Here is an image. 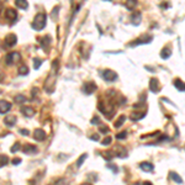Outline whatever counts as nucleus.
<instances>
[{"instance_id": "obj_1", "label": "nucleus", "mask_w": 185, "mask_h": 185, "mask_svg": "<svg viewBox=\"0 0 185 185\" xmlns=\"http://www.w3.org/2000/svg\"><path fill=\"white\" fill-rule=\"evenodd\" d=\"M57 68H58V62L56 61L52 64V69L51 73L48 74L46 82H45V90L47 93H53L55 90V85H56V77H57Z\"/></svg>"}, {"instance_id": "obj_2", "label": "nucleus", "mask_w": 185, "mask_h": 185, "mask_svg": "<svg viewBox=\"0 0 185 185\" xmlns=\"http://www.w3.org/2000/svg\"><path fill=\"white\" fill-rule=\"evenodd\" d=\"M46 20H47V15L45 12H38L32 22V29H35L36 31H41L42 29H45L46 26Z\"/></svg>"}, {"instance_id": "obj_3", "label": "nucleus", "mask_w": 185, "mask_h": 185, "mask_svg": "<svg viewBox=\"0 0 185 185\" xmlns=\"http://www.w3.org/2000/svg\"><path fill=\"white\" fill-rule=\"evenodd\" d=\"M152 40H153V36L152 35H143V36L138 37L137 40H135L133 42L128 43V46L130 47H135V46H138V45H142V43L146 45V43H149Z\"/></svg>"}, {"instance_id": "obj_4", "label": "nucleus", "mask_w": 185, "mask_h": 185, "mask_svg": "<svg viewBox=\"0 0 185 185\" xmlns=\"http://www.w3.org/2000/svg\"><path fill=\"white\" fill-rule=\"evenodd\" d=\"M21 59V56H20V53L19 52H10L9 55H6V57H5V62H6V64H14V63H16V62H19Z\"/></svg>"}, {"instance_id": "obj_5", "label": "nucleus", "mask_w": 185, "mask_h": 185, "mask_svg": "<svg viewBox=\"0 0 185 185\" xmlns=\"http://www.w3.org/2000/svg\"><path fill=\"white\" fill-rule=\"evenodd\" d=\"M96 84L94 83V82H87V83H84L83 84V88H82V90L84 94H87V95H90L93 93L96 90Z\"/></svg>"}, {"instance_id": "obj_6", "label": "nucleus", "mask_w": 185, "mask_h": 185, "mask_svg": "<svg viewBox=\"0 0 185 185\" xmlns=\"http://www.w3.org/2000/svg\"><path fill=\"white\" fill-rule=\"evenodd\" d=\"M102 78L106 82H115L117 79V74L114 70H111V69H105L102 72Z\"/></svg>"}, {"instance_id": "obj_7", "label": "nucleus", "mask_w": 185, "mask_h": 185, "mask_svg": "<svg viewBox=\"0 0 185 185\" xmlns=\"http://www.w3.org/2000/svg\"><path fill=\"white\" fill-rule=\"evenodd\" d=\"M4 43H5L6 47H14V46L17 43V37H16V35L10 33V35L5 36V38H4Z\"/></svg>"}, {"instance_id": "obj_8", "label": "nucleus", "mask_w": 185, "mask_h": 185, "mask_svg": "<svg viewBox=\"0 0 185 185\" xmlns=\"http://www.w3.org/2000/svg\"><path fill=\"white\" fill-rule=\"evenodd\" d=\"M16 17H17V12H16L14 9H7V10L5 11V19H6L7 21H10L11 24L16 20Z\"/></svg>"}, {"instance_id": "obj_9", "label": "nucleus", "mask_w": 185, "mask_h": 185, "mask_svg": "<svg viewBox=\"0 0 185 185\" xmlns=\"http://www.w3.org/2000/svg\"><path fill=\"white\" fill-rule=\"evenodd\" d=\"M33 137H35L36 141H40V142L45 141L46 140V132L43 130H41V128H36L35 132H33Z\"/></svg>"}, {"instance_id": "obj_10", "label": "nucleus", "mask_w": 185, "mask_h": 185, "mask_svg": "<svg viewBox=\"0 0 185 185\" xmlns=\"http://www.w3.org/2000/svg\"><path fill=\"white\" fill-rule=\"evenodd\" d=\"M149 89H151V92L153 93H159L160 85H159V80L157 78H152L149 80Z\"/></svg>"}, {"instance_id": "obj_11", "label": "nucleus", "mask_w": 185, "mask_h": 185, "mask_svg": "<svg viewBox=\"0 0 185 185\" xmlns=\"http://www.w3.org/2000/svg\"><path fill=\"white\" fill-rule=\"evenodd\" d=\"M141 20H142V15H141V12H140V11H135V12L132 14V16H131V21H132V24H133L135 26H138V25L141 24Z\"/></svg>"}, {"instance_id": "obj_12", "label": "nucleus", "mask_w": 185, "mask_h": 185, "mask_svg": "<svg viewBox=\"0 0 185 185\" xmlns=\"http://www.w3.org/2000/svg\"><path fill=\"white\" fill-rule=\"evenodd\" d=\"M22 152L25 154H36L38 151H37V147L33 145H25L22 147Z\"/></svg>"}, {"instance_id": "obj_13", "label": "nucleus", "mask_w": 185, "mask_h": 185, "mask_svg": "<svg viewBox=\"0 0 185 185\" xmlns=\"http://www.w3.org/2000/svg\"><path fill=\"white\" fill-rule=\"evenodd\" d=\"M21 114L26 117H32L35 115V110L31 106H24V107H21Z\"/></svg>"}, {"instance_id": "obj_14", "label": "nucleus", "mask_w": 185, "mask_h": 185, "mask_svg": "<svg viewBox=\"0 0 185 185\" xmlns=\"http://www.w3.org/2000/svg\"><path fill=\"white\" fill-rule=\"evenodd\" d=\"M10 109H11V104L10 102H7L5 100H0V112L1 114L7 112Z\"/></svg>"}, {"instance_id": "obj_15", "label": "nucleus", "mask_w": 185, "mask_h": 185, "mask_svg": "<svg viewBox=\"0 0 185 185\" xmlns=\"http://www.w3.org/2000/svg\"><path fill=\"white\" fill-rule=\"evenodd\" d=\"M146 115V111H141V112H137V111H133L131 114V120L132 121H140L141 119H143Z\"/></svg>"}, {"instance_id": "obj_16", "label": "nucleus", "mask_w": 185, "mask_h": 185, "mask_svg": "<svg viewBox=\"0 0 185 185\" xmlns=\"http://www.w3.org/2000/svg\"><path fill=\"white\" fill-rule=\"evenodd\" d=\"M140 168H141L143 172H152L154 169L153 164L149 163V162H142V163L140 164Z\"/></svg>"}, {"instance_id": "obj_17", "label": "nucleus", "mask_w": 185, "mask_h": 185, "mask_svg": "<svg viewBox=\"0 0 185 185\" xmlns=\"http://www.w3.org/2000/svg\"><path fill=\"white\" fill-rule=\"evenodd\" d=\"M173 84H174V87H175V88H177L179 92H185V83L183 82V80H180L179 78L174 79Z\"/></svg>"}, {"instance_id": "obj_18", "label": "nucleus", "mask_w": 185, "mask_h": 185, "mask_svg": "<svg viewBox=\"0 0 185 185\" xmlns=\"http://www.w3.org/2000/svg\"><path fill=\"white\" fill-rule=\"evenodd\" d=\"M169 178H170V180L175 182L177 184H183V179H182L180 175H179L178 173H175V172H170V173H169Z\"/></svg>"}, {"instance_id": "obj_19", "label": "nucleus", "mask_w": 185, "mask_h": 185, "mask_svg": "<svg viewBox=\"0 0 185 185\" xmlns=\"http://www.w3.org/2000/svg\"><path fill=\"white\" fill-rule=\"evenodd\" d=\"M16 117L14 116V115H10V116H6L5 119H4V123L6 125V126H9V127H11V126H14L15 123H16Z\"/></svg>"}, {"instance_id": "obj_20", "label": "nucleus", "mask_w": 185, "mask_h": 185, "mask_svg": "<svg viewBox=\"0 0 185 185\" xmlns=\"http://www.w3.org/2000/svg\"><path fill=\"white\" fill-rule=\"evenodd\" d=\"M101 155H102L106 160H111V159H114V157H115L116 154H115L114 151H105V152L101 153Z\"/></svg>"}, {"instance_id": "obj_21", "label": "nucleus", "mask_w": 185, "mask_h": 185, "mask_svg": "<svg viewBox=\"0 0 185 185\" xmlns=\"http://www.w3.org/2000/svg\"><path fill=\"white\" fill-rule=\"evenodd\" d=\"M170 55H172V51H170V48H168V47L163 48V50H162V52H160V57H162L163 59L169 58V57H170Z\"/></svg>"}, {"instance_id": "obj_22", "label": "nucleus", "mask_w": 185, "mask_h": 185, "mask_svg": "<svg viewBox=\"0 0 185 185\" xmlns=\"http://www.w3.org/2000/svg\"><path fill=\"white\" fill-rule=\"evenodd\" d=\"M15 5L19 7V9H27V6H29V4H27V1H25V0H16L15 1Z\"/></svg>"}, {"instance_id": "obj_23", "label": "nucleus", "mask_w": 185, "mask_h": 185, "mask_svg": "<svg viewBox=\"0 0 185 185\" xmlns=\"http://www.w3.org/2000/svg\"><path fill=\"white\" fill-rule=\"evenodd\" d=\"M41 43H42V47H43L45 50H47V48H48V45L51 43V37H50V36L42 37V38H41Z\"/></svg>"}, {"instance_id": "obj_24", "label": "nucleus", "mask_w": 185, "mask_h": 185, "mask_svg": "<svg viewBox=\"0 0 185 185\" xmlns=\"http://www.w3.org/2000/svg\"><path fill=\"white\" fill-rule=\"evenodd\" d=\"M87 157H88V154L84 153V154H82V155L78 158V160H77V167H78V168H80V167H82V164L84 163V160L87 159Z\"/></svg>"}, {"instance_id": "obj_25", "label": "nucleus", "mask_w": 185, "mask_h": 185, "mask_svg": "<svg viewBox=\"0 0 185 185\" xmlns=\"http://www.w3.org/2000/svg\"><path fill=\"white\" fill-rule=\"evenodd\" d=\"M136 4H137V1H135V0H128V1L125 2V6H126L128 10H133V7L136 6Z\"/></svg>"}, {"instance_id": "obj_26", "label": "nucleus", "mask_w": 185, "mask_h": 185, "mask_svg": "<svg viewBox=\"0 0 185 185\" xmlns=\"http://www.w3.org/2000/svg\"><path fill=\"white\" fill-rule=\"evenodd\" d=\"M15 101H16L17 104H22V102H25V101H26V96H25V95H22V94H19V95H16V96H15Z\"/></svg>"}, {"instance_id": "obj_27", "label": "nucleus", "mask_w": 185, "mask_h": 185, "mask_svg": "<svg viewBox=\"0 0 185 185\" xmlns=\"http://www.w3.org/2000/svg\"><path fill=\"white\" fill-rule=\"evenodd\" d=\"M126 121V116H123V115H121L119 119H117V121L115 122V127L116 128H119V127H121V125H122L123 122Z\"/></svg>"}, {"instance_id": "obj_28", "label": "nucleus", "mask_w": 185, "mask_h": 185, "mask_svg": "<svg viewBox=\"0 0 185 185\" xmlns=\"http://www.w3.org/2000/svg\"><path fill=\"white\" fill-rule=\"evenodd\" d=\"M19 74H20V75H26V74H29V68H27L26 65H21V67L19 68Z\"/></svg>"}, {"instance_id": "obj_29", "label": "nucleus", "mask_w": 185, "mask_h": 185, "mask_svg": "<svg viewBox=\"0 0 185 185\" xmlns=\"http://www.w3.org/2000/svg\"><path fill=\"white\" fill-rule=\"evenodd\" d=\"M41 64H42V61H41L40 58H35V59H33V68H35V69H38V68L41 67Z\"/></svg>"}, {"instance_id": "obj_30", "label": "nucleus", "mask_w": 185, "mask_h": 185, "mask_svg": "<svg viewBox=\"0 0 185 185\" xmlns=\"http://www.w3.org/2000/svg\"><path fill=\"white\" fill-rule=\"evenodd\" d=\"M111 142H112V138H111V137H106V138H104V140L101 141V145H102V146H109Z\"/></svg>"}, {"instance_id": "obj_31", "label": "nucleus", "mask_w": 185, "mask_h": 185, "mask_svg": "<svg viewBox=\"0 0 185 185\" xmlns=\"http://www.w3.org/2000/svg\"><path fill=\"white\" fill-rule=\"evenodd\" d=\"M10 151H11V153H16L17 151H20V143H19V142H16V143L11 147V149H10Z\"/></svg>"}, {"instance_id": "obj_32", "label": "nucleus", "mask_w": 185, "mask_h": 185, "mask_svg": "<svg viewBox=\"0 0 185 185\" xmlns=\"http://www.w3.org/2000/svg\"><path fill=\"white\" fill-rule=\"evenodd\" d=\"M7 159H9V158H7L6 155L1 154V164H0V165H1V168H4V167L7 164Z\"/></svg>"}, {"instance_id": "obj_33", "label": "nucleus", "mask_w": 185, "mask_h": 185, "mask_svg": "<svg viewBox=\"0 0 185 185\" xmlns=\"http://www.w3.org/2000/svg\"><path fill=\"white\" fill-rule=\"evenodd\" d=\"M92 125H100V119L97 117V116H94L92 119V121H90Z\"/></svg>"}, {"instance_id": "obj_34", "label": "nucleus", "mask_w": 185, "mask_h": 185, "mask_svg": "<svg viewBox=\"0 0 185 185\" xmlns=\"http://www.w3.org/2000/svg\"><path fill=\"white\" fill-rule=\"evenodd\" d=\"M109 131H110V130H109L107 126H101V127H100V133H104V135H105V133H107Z\"/></svg>"}, {"instance_id": "obj_35", "label": "nucleus", "mask_w": 185, "mask_h": 185, "mask_svg": "<svg viewBox=\"0 0 185 185\" xmlns=\"http://www.w3.org/2000/svg\"><path fill=\"white\" fill-rule=\"evenodd\" d=\"M55 185H67V182H65L63 178H59V179L55 183Z\"/></svg>"}, {"instance_id": "obj_36", "label": "nucleus", "mask_w": 185, "mask_h": 185, "mask_svg": "<svg viewBox=\"0 0 185 185\" xmlns=\"http://www.w3.org/2000/svg\"><path fill=\"white\" fill-rule=\"evenodd\" d=\"M126 136H127V133H126V132H120V133H117V135H116V138H117V140H122V138H125Z\"/></svg>"}, {"instance_id": "obj_37", "label": "nucleus", "mask_w": 185, "mask_h": 185, "mask_svg": "<svg viewBox=\"0 0 185 185\" xmlns=\"http://www.w3.org/2000/svg\"><path fill=\"white\" fill-rule=\"evenodd\" d=\"M21 163V159L20 158H15V159H12V164L14 165H19Z\"/></svg>"}, {"instance_id": "obj_38", "label": "nucleus", "mask_w": 185, "mask_h": 185, "mask_svg": "<svg viewBox=\"0 0 185 185\" xmlns=\"http://www.w3.org/2000/svg\"><path fill=\"white\" fill-rule=\"evenodd\" d=\"M20 133H21V135H24V136H29V135H30V132H29L27 130H24V128H21V130H20Z\"/></svg>"}, {"instance_id": "obj_39", "label": "nucleus", "mask_w": 185, "mask_h": 185, "mask_svg": "<svg viewBox=\"0 0 185 185\" xmlns=\"http://www.w3.org/2000/svg\"><path fill=\"white\" fill-rule=\"evenodd\" d=\"M58 10H59V6H56V7L53 9V12H52V17H53V19H55V15H57Z\"/></svg>"}, {"instance_id": "obj_40", "label": "nucleus", "mask_w": 185, "mask_h": 185, "mask_svg": "<svg viewBox=\"0 0 185 185\" xmlns=\"http://www.w3.org/2000/svg\"><path fill=\"white\" fill-rule=\"evenodd\" d=\"M90 140H92V141H99V135H97V133H95V135L90 136Z\"/></svg>"}, {"instance_id": "obj_41", "label": "nucleus", "mask_w": 185, "mask_h": 185, "mask_svg": "<svg viewBox=\"0 0 185 185\" xmlns=\"http://www.w3.org/2000/svg\"><path fill=\"white\" fill-rule=\"evenodd\" d=\"M109 168H111V170H114L115 173H117V167L116 165H111V164H107Z\"/></svg>"}, {"instance_id": "obj_42", "label": "nucleus", "mask_w": 185, "mask_h": 185, "mask_svg": "<svg viewBox=\"0 0 185 185\" xmlns=\"http://www.w3.org/2000/svg\"><path fill=\"white\" fill-rule=\"evenodd\" d=\"M143 185H153V184H152V183H149V182H145Z\"/></svg>"}, {"instance_id": "obj_43", "label": "nucleus", "mask_w": 185, "mask_h": 185, "mask_svg": "<svg viewBox=\"0 0 185 185\" xmlns=\"http://www.w3.org/2000/svg\"><path fill=\"white\" fill-rule=\"evenodd\" d=\"M133 185H142V184H141V183H135Z\"/></svg>"}, {"instance_id": "obj_44", "label": "nucleus", "mask_w": 185, "mask_h": 185, "mask_svg": "<svg viewBox=\"0 0 185 185\" xmlns=\"http://www.w3.org/2000/svg\"><path fill=\"white\" fill-rule=\"evenodd\" d=\"M82 185H92V184H89V183H84V184H82Z\"/></svg>"}]
</instances>
